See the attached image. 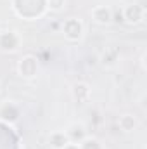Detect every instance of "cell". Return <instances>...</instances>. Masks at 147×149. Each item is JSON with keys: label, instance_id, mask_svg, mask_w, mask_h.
Returning a JSON list of instances; mask_svg holds the SVG:
<instances>
[{"label": "cell", "instance_id": "obj_12", "mask_svg": "<svg viewBox=\"0 0 147 149\" xmlns=\"http://www.w3.org/2000/svg\"><path fill=\"white\" fill-rule=\"evenodd\" d=\"M78 146H80V149H104L99 139H95V137H88V135H87Z\"/></svg>", "mask_w": 147, "mask_h": 149}, {"label": "cell", "instance_id": "obj_8", "mask_svg": "<svg viewBox=\"0 0 147 149\" xmlns=\"http://www.w3.org/2000/svg\"><path fill=\"white\" fill-rule=\"evenodd\" d=\"M49 144L52 149H64L69 144V137L66 134V130H54L49 135Z\"/></svg>", "mask_w": 147, "mask_h": 149}, {"label": "cell", "instance_id": "obj_3", "mask_svg": "<svg viewBox=\"0 0 147 149\" xmlns=\"http://www.w3.org/2000/svg\"><path fill=\"white\" fill-rule=\"evenodd\" d=\"M144 16H146V9L139 3H130L123 9V19L128 24H140L144 21Z\"/></svg>", "mask_w": 147, "mask_h": 149}, {"label": "cell", "instance_id": "obj_7", "mask_svg": "<svg viewBox=\"0 0 147 149\" xmlns=\"http://www.w3.org/2000/svg\"><path fill=\"white\" fill-rule=\"evenodd\" d=\"M92 19L97 23V24H109L112 21V10H111L107 5H95L92 9Z\"/></svg>", "mask_w": 147, "mask_h": 149}, {"label": "cell", "instance_id": "obj_5", "mask_svg": "<svg viewBox=\"0 0 147 149\" xmlns=\"http://www.w3.org/2000/svg\"><path fill=\"white\" fill-rule=\"evenodd\" d=\"M90 85L88 83H85V81H76L73 83V87H71V95H73V99L78 102V104H85V102H88L90 101Z\"/></svg>", "mask_w": 147, "mask_h": 149}, {"label": "cell", "instance_id": "obj_14", "mask_svg": "<svg viewBox=\"0 0 147 149\" xmlns=\"http://www.w3.org/2000/svg\"><path fill=\"white\" fill-rule=\"evenodd\" d=\"M64 149H80V146H78V144H74V142H69Z\"/></svg>", "mask_w": 147, "mask_h": 149}, {"label": "cell", "instance_id": "obj_13", "mask_svg": "<svg viewBox=\"0 0 147 149\" xmlns=\"http://www.w3.org/2000/svg\"><path fill=\"white\" fill-rule=\"evenodd\" d=\"M64 5H66V0H47V7H49L50 10H54V12L62 10Z\"/></svg>", "mask_w": 147, "mask_h": 149}, {"label": "cell", "instance_id": "obj_4", "mask_svg": "<svg viewBox=\"0 0 147 149\" xmlns=\"http://www.w3.org/2000/svg\"><path fill=\"white\" fill-rule=\"evenodd\" d=\"M21 43V38L16 31H2L0 33V50L2 52H16Z\"/></svg>", "mask_w": 147, "mask_h": 149}, {"label": "cell", "instance_id": "obj_15", "mask_svg": "<svg viewBox=\"0 0 147 149\" xmlns=\"http://www.w3.org/2000/svg\"><path fill=\"white\" fill-rule=\"evenodd\" d=\"M0 92H2V85H0Z\"/></svg>", "mask_w": 147, "mask_h": 149}, {"label": "cell", "instance_id": "obj_6", "mask_svg": "<svg viewBox=\"0 0 147 149\" xmlns=\"http://www.w3.org/2000/svg\"><path fill=\"white\" fill-rule=\"evenodd\" d=\"M19 106L17 104H14V102H3L2 106H0V120H3V121H7V123H14V121H17L19 120Z\"/></svg>", "mask_w": 147, "mask_h": 149}, {"label": "cell", "instance_id": "obj_9", "mask_svg": "<svg viewBox=\"0 0 147 149\" xmlns=\"http://www.w3.org/2000/svg\"><path fill=\"white\" fill-rule=\"evenodd\" d=\"M68 137H69V142H74V144H80L85 137H87V128L83 123H71L66 130Z\"/></svg>", "mask_w": 147, "mask_h": 149}, {"label": "cell", "instance_id": "obj_2", "mask_svg": "<svg viewBox=\"0 0 147 149\" xmlns=\"http://www.w3.org/2000/svg\"><path fill=\"white\" fill-rule=\"evenodd\" d=\"M37 71H38V59L35 56L28 54V56L19 59V63H17V73H19V76L33 78L37 74Z\"/></svg>", "mask_w": 147, "mask_h": 149}, {"label": "cell", "instance_id": "obj_10", "mask_svg": "<svg viewBox=\"0 0 147 149\" xmlns=\"http://www.w3.org/2000/svg\"><path fill=\"white\" fill-rule=\"evenodd\" d=\"M118 125H119V128H121L125 134H130V132H133V130L139 127V121H137V118H135L133 114L125 113V114H121V116L118 118Z\"/></svg>", "mask_w": 147, "mask_h": 149}, {"label": "cell", "instance_id": "obj_1", "mask_svg": "<svg viewBox=\"0 0 147 149\" xmlns=\"http://www.w3.org/2000/svg\"><path fill=\"white\" fill-rule=\"evenodd\" d=\"M83 31H85L83 23L76 17H69L62 23V33L69 42H80L83 38Z\"/></svg>", "mask_w": 147, "mask_h": 149}, {"label": "cell", "instance_id": "obj_11", "mask_svg": "<svg viewBox=\"0 0 147 149\" xmlns=\"http://www.w3.org/2000/svg\"><path fill=\"white\" fill-rule=\"evenodd\" d=\"M101 61L104 66H114L118 61V50L116 49H106L101 56Z\"/></svg>", "mask_w": 147, "mask_h": 149}]
</instances>
